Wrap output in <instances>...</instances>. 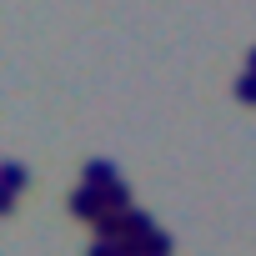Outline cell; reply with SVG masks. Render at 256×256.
<instances>
[{
	"label": "cell",
	"instance_id": "277c9868",
	"mask_svg": "<svg viewBox=\"0 0 256 256\" xmlns=\"http://www.w3.org/2000/svg\"><path fill=\"white\" fill-rule=\"evenodd\" d=\"M246 70H256V46H251V50H246Z\"/></svg>",
	"mask_w": 256,
	"mask_h": 256
},
{
	"label": "cell",
	"instance_id": "3957f363",
	"mask_svg": "<svg viewBox=\"0 0 256 256\" xmlns=\"http://www.w3.org/2000/svg\"><path fill=\"white\" fill-rule=\"evenodd\" d=\"M236 96L256 106V70H241V76H236Z\"/></svg>",
	"mask_w": 256,
	"mask_h": 256
},
{
	"label": "cell",
	"instance_id": "6da1fadb",
	"mask_svg": "<svg viewBox=\"0 0 256 256\" xmlns=\"http://www.w3.org/2000/svg\"><path fill=\"white\" fill-rule=\"evenodd\" d=\"M70 211L86 216V221H100V216H106V191H100V186H76V191H70Z\"/></svg>",
	"mask_w": 256,
	"mask_h": 256
},
{
	"label": "cell",
	"instance_id": "7a4b0ae2",
	"mask_svg": "<svg viewBox=\"0 0 256 256\" xmlns=\"http://www.w3.org/2000/svg\"><path fill=\"white\" fill-rule=\"evenodd\" d=\"M116 181H120V176H116L106 161H90V166H86V186H100V191H106V186H116Z\"/></svg>",
	"mask_w": 256,
	"mask_h": 256
}]
</instances>
